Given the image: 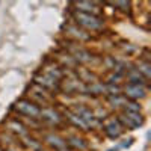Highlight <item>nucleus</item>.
Returning <instances> with one entry per match:
<instances>
[{"mask_svg": "<svg viewBox=\"0 0 151 151\" xmlns=\"http://www.w3.org/2000/svg\"><path fill=\"white\" fill-rule=\"evenodd\" d=\"M74 20L79 26L88 29V30H98L103 27V20L95 15H89V14H83V12H76L74 14Z\"/></svg>", "mask_w": 151, "mask_h": 151, "instance_id": "obj_1", "label": "nucleus"}, {"mask_svg": "<svg viewBox=\"0 0 151 151\" xmlns=\"http://www.w3.org/2000/svg\"><path fill=\"white\" fill-rule=\"evenodd\" d=\"M15 109L23 113V115H26V116H30V118H38L40 116V107H38L33 101H29V100H20V101L17 103Z\"/></svg>", "mask_w": 151, "mask_h": 151, "instance_id": "obj_2", "label": "nucleus"}, {"mask_svg": "<svg viewBox=\"0 0 151 151\" xmlns=\"http://www.w3.org/2000/svg\"><path fill=\"white\" fill-rule=\"evenodd\" d=\"M118 122H122L129 129H134V127H139V125L144 124V118L139 112H125V115L119 116Z\"/></svg>", "mask_w": 151, "mask_h": 151, "instance_id": "obj_3", "label": "nucleus"}, {"mask_svg": "<svg viewBox=\"0 0 151 151\" xmlns=\"http://www.w3.org/2000/svg\"><path fill=\"white\" fill-rule=\"evenodd\" d=\"M74 113L88 124V127H89V125H91V127H94V125L97 124V118L94 115V112L91 109L85 107V106H76L74 107Z\"/></svg>", "mask_w": 151, "mask_h": 151, "instance_id": "obj_4", "label": "nucleus"}, {"mask_svg": "<svg viewBox=\"0 0 151 151\" xmlns=\"http://www.w3.org/2000/svg\"><path fill=\"white\" fill-rule=\"evenodd\" d=\"M35 82L38 86H42L45 91H58L59 89V82L48 77L47 74H38L35 76Z\"/></svg>", "mask_w": 151, "mask_h": 151, "instance_id": "obj_5", "label": "nucleus"}, {"mask_svg": "<svg viewBox=\"0 0 151 151\" xmlns=\"http://www.w3.org/2000/svg\"><path fill=\"white\" fill-rule=\"evenodd\" d=\"M74 6L77 8V12H83V14H89V15H95L98 17L100 14V6L94 2H76Z\"/></svg>", "mask_w": 151, "mask_h": 151, "instance_id": "obj_6", "label": "nucleus"}, {"mask_svg": "<svg viewBox=\"0 0 151 151\" xmlns=\"http://www.w3.org/2000/svg\"><path fill=\"white\" fill-rule=\"evenodd\" d=\"M104 132L109 137H112V139H116V137H119V134L122 133V127L121 124L116 121V119H110L104 124Z\"/></svg>", "mask_w": 151, "mask_h": 151, "instance_id": "obj_7", "label": "nucleus"}, {"mask_svg": "<svg viewBox=\"0 0 151 151\" xmlns=\"http://www.w3.org/2000/svg\"><path fill=\"white\" fill-rule=\"evenodd\" d=\"M40 116H41V119L44 118L45 121L52 122V124H60L62 122V116L52 107H44L41 110V113H40Z\"/></svg>", "mask_w": 151, "mask_h": 151, "instance_id": "obj_8", "label": "nucleus"}, {"mask_svg": "<svg viewBox=\"0 0 151 151\" xmlns=\"http://www.w3.org/2000/svg\"><path fill=\"white\" fill-rule=\"evenodd\" d=\"M125 95L127 97H130V98H133V100H136V98H144L147 94H145V88L144 86H137V85H127L125 86Z\"/></svg>", "mask_w": 151, "mask_h": 151, "instance_id": "obj_9", "label": "nucleus"}, {"mask_svg": "<svg viewBox=\"0 0 151 151\" xmlns=\"http://www.w3.org/2000/svg\"><path fill=\"white\" fill-rule=\"evenodd\" d=\"M44 74H47L48 77H52V79H55V80H58V82L64 77V71H62L56 64H48V65H45Z\"/></svg>", "mask_w": 151, "mask_h": 151, "instance_id": "obj_10", "label": "nucleus"}, {"mask_svg": "<svg viewBox=\"0 0 151 151\" xmlns=\"http://www.w3.org/2000/svg\"><path fill=\"white\" fill-rule=\"evenodd\" d=\"M45 142L50 145V147H53V148H56V150H64L65 148V141L62 139V137H59V136H56V134H47L45 136Z\"/></svg>", "mask_w": 151, "mask_h": 151, "instance_id": "obj_11", "label": "nucleus"}, {"mask_svg": "<svg viewBox=\"0 0 151 151\" xmlns=\"http://www.w3.org/2000/svg\"><path fill=\"white\" fill-rule=\"evenodd\" d=\"M67 33L68 35H71V36H74L76 40H80V41H88L89 40V33H86V32H83V30H80V29H77L76 26H67Z\"/></svg>", "mask_w": 151, "mask_h": 151, "instance_id": "obj_12", "label": "nucleus"}, {"mask_svg": "<svg viewBox=\"0 0 151 151\" xmlns=\"http://www.w3.org/2000/svg\"><path fill=\"white\" fill-rule=\"evenodd\" d=\"M8 129H9L11 132H14V133L21 134V136L27 134V127H26L24 124L18 122L17 119H12V121H9V122H8Z\"/></svg>", "mask_w": 151, "mask_h": 151, "instance_id": "obj_13", "label": "nucleus"}, {"mask_svg": "<svg viewBox=\"0 0 151 151\" xmlns=\"http://www.w3.org/2000/svg\"><path fill=\"white\" fill-rule=\"evenodd\" d=\"M85 92L91 94V95H101L103 92H106V85L98 83V82L91 83L89 86H86V88H85Z\"/></svg>", "mask_w": 151, "mask_h": 151, "instance_id": "obj_14", "label": "nucleus"}, {"mask_svg": "<svg viewBox=\"0 0 151 151\" xmlns=\"http://www.w3.org/2000/svg\"><path fill=\"white\" fill-rule=\"evenodd\" d=\"M127 77L130 80V85H137V86H145V80L142 79V76L137 73V70L132 68L127 74Z\"/></svg>", "mask_w": 151, "mask_h": 151, "instance_id": "obj_15", "label": "nucleus"}, {"mask_svg": "<svg viewBox=\"0 0 151 151\" xmlns=\"http://www.w3.org/2000/svg\"><path fill=\"white\" fill-rule=\"evenodd\" d=\"M65 115L68 116V121H70V122H73V124L76 125V127H80V129H83V130H86V129H88V124H86L82 118H79L74 112L67 110V112H65Z\"/></svg>", "mask_w": 151, "mask_h": 151, "instance_id": "obj_16", "label": "nucleus"}, {"mask_svg": "<svg viewBox=\"0 0 151 151\" xmlns=\"http://www.w3.org/2000/svg\"><path fill=\"white\" fill-rule=\"evenodd\" d=\"M73 58L76 59V62H89L92 59L91 53L86 52V50H83V48H76Z\"/></svg>", "mask_w": 151, "mask_h": 151, "instance_id": "obj_17", "label": "nucleus"}, {"mask_svg": "<svg viewBox=\"0 0 151 151\" xmlns=\"http://www.w3.org/2000/svg\"><path fill=\"white\" fill-rule=\"evenodd\" d=\"M67 142H68V144H70L73 148H76V150H80V151H83V150H86V148H88V144H86L83 139L77 137V136H70Z\"/></svg>", "mask_w": 151, "mask_h": 151, "instance_id": "obj_18", "label": "nucleus"}, {"mask_svg": "<svg viewBox=\"0 0 151 151\" xmlns=\"http://www.w3.org/2000/svg\"><path fill=\"white\" fill-rule=\"evenodd\" d=\"M137 73H139L141 76H144V80H148L151 77V67H150V62H139L137 64Z\"/></svg>", "mask_w": 151, "mask_h": 151, "instance_id": "obj_19", "label": "nucleus"}, {"mask_svg": "<svg viewBox=\"0 0 151 151\" xmlns=\"http://www.w3.org/2000/svg\"><path fill=\"white\" fill-rule=\"evenodd\" d=\"M80 82H88V83H95L97 82V77L92 74V73H89L88 70H82L80 71Z\"/></svg>", "mask_w": 151, "mask_h": 151, "instance_id": "obj_20", "label": "nucleus"}, {"mask_svg": "<svg viewBox=\"0 0 151 151\" xmlns=\"http://www.w3.org/2000/svg\"><path fill=\"white\" fill-rule=\"evenodd\" d=\"M59 58H60V62H62V64L67 65V67H74V65H76V59H74L71 55L62 53V55H59Z\"/></svg>", "mask_w": 151, "mask_h": 151, "instance_id": "obj_21", "label": "nucleus"}, {"mask_svg": "<svg viewBox=\"0 0 151 151\" xmlns=\"http://www.w3.org/2000/svg\"><path fill=\"white\" fill-rule=\"evenodd\" d=\"M24 141H26V145L27 147H30L33 151H38V150H41V142H38V141H35L33 137H24Z\"/></svg>", "mask_w": 151, "mask_h": 151, "instance_id": "obj_22", "label": "nucleus"}, {"mask_svg": "<svg viewBox=\"0 0 151 151\" xmlns=\"http://www.w3.org/2000/svg\"><path fill=\"white\" fill-rule=\"evenodd\" d=\"M109 101H110L112 104H115L113 107H118V106H124V104H125V98H122V97H119V95H110V97H109Z\"/></svg>", "mask_w": 151, "mask_h": 151, "instance_id": "obj_23", "label": "nucleus"}, {"mask_svg": "<svg viewBox=\"0 0 151 151\" xmlns=\"http://www.w3.org/2000/svg\"><path fill=\"white\" fill-rule=\"evenodd\" d=\"M124 107H125V112H139L141 110V106L134 101H125Z\"/></svg>", "mask_w": 151, "mask_h": 151, "instance_id": "obj_24", "label": "nucleus"}, {"mask_svg": "<svg viewBox=\"0 0 151 151\" xmlns=\"http://www.w3.org/2000/svg\"><path fill=\"white\" fill-rule=\"evenodd\" d=\"M106 92L110 94V95H119L121 88L116 86V85H110V83H107V85H106Z\"/></svg>", "mask_w": 151, "mask_h": 151, "instance_id": "obj_25", "label": "nucleus"}, {"mask_svg": "<svg viewBox=\"0 0 151 151\" xmlns=\"http://www.w3.org/2000/svg\"><path fill=\"white\" fill-rule=\"evenodd\" d=\"M113 6H118V8H124L122 11H125V8H129L130 3L129 2H115V3H112Z\"/></svg>", "mask_w": 151, "mask_h": 151, "instance_id": "obj_26", "label": "nucleus"}, {"mask_svg": "<svg viewBox=\"0 0 151 151\" xmlns=\"http://www.w3.org/2000/svg\"><path fill=\"white\" fill-rule=\"evenodd\" d=\"M60 151H71V150H65V148H64V150H60Z\"/></svg>", "mask_w": 151, "mask_h": 151, "instance_id": "obj_27", "label": "nucleus"}, {"mask_svg": "<svg viewBox=\"0 0 151 151\" xmlns=\"http://www.w3.org/2000/svg\"><path fill=\"white\" fill-rule=\"evenodd\" d=\"M8 151H14V150H8Z\"/></svg>", "mask_w": 151, "mask_h": 151, "instance_id": "obj_28", "label": "nucleus"}, {"mask_svg": "<svg viewBox=\"0 0 151 151\" xmlns=\"http://www.w3.org/2000/svg\"><path fill=\"white\" fill-rule=\"evenodd\" d=\"M110 151H113V150H110Z\"/></svg>", "mask_w": 151, "mask_h": 151, "instance_id": "obj_29", "label": "nucleus"}]
</instances>
